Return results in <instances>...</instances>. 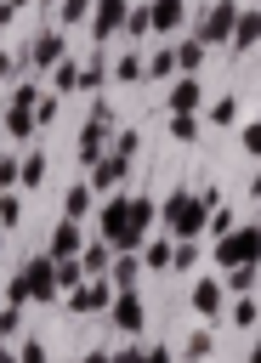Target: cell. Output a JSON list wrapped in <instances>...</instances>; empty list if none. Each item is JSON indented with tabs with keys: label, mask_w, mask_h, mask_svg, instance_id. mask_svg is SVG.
<instances>
[{
	"label": "cell",
	"mask_w": 261,
	"mask_h": 363,
	"mask_svg": "<svg viewBox=\"0 0 261 363\" xmlns=\"http://www.w3.org/2000/svg\"><path fill=\"white\" fill-rule=\"evenodd\" d=\"M148 221H153L148 199H113V204L102 210V233H108V238H119V244H136Z\"/></svg>",
	"instance_id": "6da1fadb"
},
{
	"label": "cell",
	"mask_w": 261,
	"mask_h": 363,
	"mask_svg": "<svg viewBox=\"0 0 261 363\" xmlns=\"http://www.w3.org/2000/svg\"><path fill=\"white\" fill-rule=\"evenodd\" d=\"M204 204H216V193H176L170 199V210H165V221L176 227V233H199V221H204Z\"/></svg>",
	"instance_id": "7a4b0ae2"
},
{
	"label": "cell",
	"mask_w": 261,
	"mask_h": 363,
	"mask_svg": "<svg viewBox=\"0 0 261 363\" xmlns=\"http://www.w3.org/2000/svg\"><path fill=\"white\" fill-rule=\"evenodd\" d=\"M216 261H221V267H244V261H255V233H250V227L227 233L221 250H216Z\"/></svg>",
	"instance_id": "3957f363"
},
{
	"label": "cell",
	"mask_w": 261,
	"mask_h": 363,
	"mask_svg": "<svg viewBox=\"0 0 261 363\" xmlns=\"http://www.w3.org/2000/svg\"><path fill=\"white\" fill-rule=\"evenodd\" d=\"M233 23H238V11H233V0H221V6L204 17V40H227V34H233Z\"/></svg>",
	"instance_id": "277c9868"
},
{
	"label": "cell",
	"mask_w": 261,
	"mask_h": 363,
	"mask_svg": "<svg viewBox=\"0 0 261 363\" xmlns=\"http://www.w3.org/2000/svg\"><path fill=\"white\" fill-rule=\"evenodd\" d=\"M125 164H130V159H125V153H108V159H102V164H96V159H91V182H96V187H113V182H119V176H125Z\"/></svg>",
	"instance_id": "5b68a950"
},
{
	"label": "cell",
	"mask_w": 261,
	"mask_h": 363,
	"mask_svg": "<svg viewBox=\"0 0 261 363\" xmlns=\"http://www.w3.org/2000/svg\"><path fill=\"white\" fill-rule=\"evenodd\" d=\"M119 17H125V0H96V23H91V28H96V40H102V34H113V28H119Z\"/></svg>",
	"instance_id": "8992f818"
},
{
	"label": "cell",
	"mask_w": 261,
	"mask_h": 363,
	"mask_svg": "<svg viewBox=\"0 0 261 363\" xmlns=\"http://www.w3.org/2000/svg\"><path fill=\"white\" fill-rule=\"evenodd\" d=\"M113 318H119V329H142V301L136 295H119L113 301Z\"/></svg>",
	"instance_id": "52a82bcc"
},
{
	"label": "cell",
	"mask_w": 261,
	"mask_h": 363,
	"mask_svg": "<svg viewBox=\"0 0 261 363\" xmlns=\"http://www.w3.org/2000/svg\"><path fill=\"white\" fill-rule=\"evenodd\" d=\"M34 62H40V68L62 62V40H57V34H40V40H34Z\"/></svg>",
	"instance_id": "ba28073f"
},
{
	"label": "cell",
	"mask_w": 261,
	"mask_h": 363,
	"mask_svg": "<svg viewBox=\"0 0 261 363\" xmlns=\"http://www.w3.org/2000/svg\"><path fill=\"white\" fill-rule=\"evenodd\" d=\"M176 17H182V0H159L148 11V28H176Z\"/></svg>",
	"instance_id": "9c48e42d"
},
{
	"label": "cell",
	"mask_w": 261,
	"mask_h": 363,
	"mask_svg": "<svg viewBox=\"0 0 261 363\" xmlns=\"http://www.w3.org/2000/svg\"><path fill=\"white\" fill-rule=\"evenodd\" d=\"M170 108H176V113H193V108H199V85H193V79H182V85L170 91Z\"/></svg>",
	"instance_id": "30bf717a"
},
{
	"label": "cell",
	"mask_w": 261,
	"mask_h": 363,
	"mask_svg": "<svg viewBox=\"0 0 261 363\" xmlns=\"http://www.w3.org/2000/svg\"><path fill=\"white\" fill-rule=\"evenodd\" d=\"M74 306H79V312H96V306H108V284L96 278L91 289H79V295H74Z\"/></svg>",
	"instance_id": "8fae6325"
},
{
	"label": "cell",
	"mask_w": 261,
	"mask_h": 363,
	"mask_svg": "<svg viewBox=\"0 0 261 363\" xmlns=\"http://www.w3.org/2000/svg\"><path fill=\"white\" fill-rule=\"evenodd\" d=\"M193 306H199V312H216V306H221V289H216V284H199V289H193Z\"/></svg>",
	"instance_id": "7c38bea8"
},
{
	"label": "cell",
	"mask_w": 261,
	"mask_h": 363,
	"mask_svg": "<svg viewBox=\"0 0 261 363\" xmlns=\"http://www.w3.org/2000/svg\"><path fill=\"white\" fill-rule=\"evenodd\" d=\"M210 119H216V125H233V119H238V102H233V96H221V102H216V113H210Z\"/></svg>",
	"instance_id": "4fadbf2b"
},
{
	"label": "cell",
	"mask_w": 261,
	"mask_h": 363,
	"mask_svg": "<svg viewBox=\"0 0 261 363\" xmlns=\"http://www.w3.org/2000/svg\"><path fill=\"white\" fill-rule=\"evenodd\" d=\"M238 45H244V51H250V45H255V17H250V11H244V17H238Z\"/></svg>",
	"instance_id": "5bb4252c"
},
{
	"label": "cell",
	"mask_w": 261,
	"mask_h": 363,
	"mask_svg": "<svg viewBox=\"0 0 261 363\" xmlns=\"http://www.w3.org/2000/svg\"><path fill=\"white\" fill-rule=\"evenodd\" d=\"M199 57H204V45H199V40H187V45H182V51H176V62H182V68H193V62H199Z\"/></svg>",
	"instance_id": "9a60e30c"
},
{
	"label": "cell",
	"mask_w": 261,
	"mask_h": 363,
	"mask_svg": "<svg viewBox=\"0 0 261 363\" xmlns=\"http://www.w3.org/2000/svg\"><path fill=\"white\" fill-rule=\"evenodd\" d=\"M85 210H91V193L74 187V193H68V216H85Z\"/></svg>",
	"instance_id": "2e32d148"
},
{
	"label": "cell",
	"mask_w": 261,
	"mask_h": 363,
	"mask_svg": "<svg viewBox=\"0 0 261 363\" xmlns=\"http://www.w3.org/2000/svg\"><path fill=\"white\" fill-rule=\"evenodd\" d=\"M51 244H57V250H51V255H68V250H74V244H79V238H74V227H57V238H51Z\"/></svg>",
	"instance_id": "e0dca14e"
},
{
	"label": "cell",
	"mask_w": 261,
	"mask_h": 363,
	"mask_svg": "<svg viewBox=\"0 0 261 363\" xmlns=\"http://www.w3.org/2000/svg\"><path fill=\"white\" fill-rule=\"evenodd\" d=\"M148 267H170V244H148Z\"/></svg>",
	"instance_id": "ac0fdd59"
},
{
	"label": "cell",
	"mask_w": 261,
	"mask_h": 363,
	"mask_svg": "<svg viewBox=\"0 0 261 363\" xmlns=\"http://www.w3.org/2000/svg\"><path fill=\"white\" fill-rule=\"evenodd\" d=\"M23 363H45V346H40V340H28V346H23Z\"/></svg>",
	"instance_id": "d6986e66"
},
{
	"label": "cell",
	"mask_w": 261,
	"mask_h": 363,
	"mask_svg": "<svg viewBox=\"0 0 261 363\" xmlns=\"http://www.w3.org/2000/svg\"><path fill=\"white\" fill-rule=\"evenodd\" d=\"M62 11H68V17H74V23H79V17H85V0H68V6H62Z\"/></svg>",
	"instance_id": "ffe728a7"
},
{
	"label": "cell",
	"mask_w": 261,
	"mask_h": 363,
	"mask_svg": "<svg viewBox=\"0 0 261 363\" xmlns=\"http://www.w3.org/2000/svg\"><path fill=\"white\" fill-rule=\"evenodd\" d=\"M0 79H6V57H0Z\"/></svg>",
	"instance_id": "44dd1931"
},
{
	"label": "cell",
	"mask_w": 261,
	"mask_h": 363,
	"mask_svg": "<svg viewBox=\"0 0 261 363\" xmlns=\"http://www.w3.org/2000/svg\"><path fill=\"white\" fill-rule=\"evenodd\" d=\"M85 363H108V357H85Z\"/></svg>",
	"instance_id": "7402d4cb"
},
{
	"label": "cell",
	"mask_w": 261,
	"mask_h": 363,
	"mask_svg": "<svg viewBox=\"0 0 261 363\" xmlns=\"http://www.w3.org/2000/svg\"><path fill=\"white\" fill-rule=\"evenodd\" d=\"M0 363H17V357H0Z\"/></svg>",
	"instance_id": "603a6c76"
},
{
	"label": "cell",
	"mask_w": 261,
	"mask_h": 363,
	"mask_svg": "<svg viewBox=\"0 0 261 363\" xmlns=\"http://www.w3.org/2000/svg\"><path fill=\"white\" fill-rule=\"evenodd\" d=\"M11 6H17V0H11Z\"/></svg>",
	"instance_id": "cb8c5ba5"
}]
</instances>
